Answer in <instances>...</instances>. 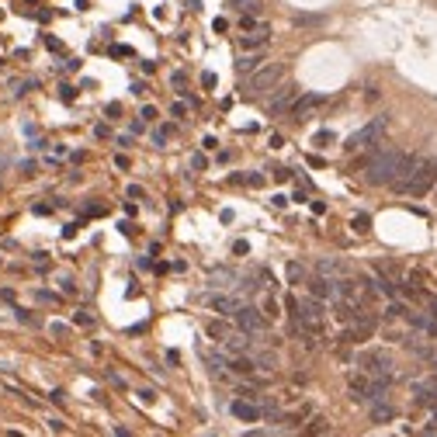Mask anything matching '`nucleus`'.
Here are the masks:
<instances>
[{"mask_svg":"<svg viewBox=\"0 0 437 437\" xmlns=\"http://www.w3.org/2000/svg\"><path fill=\"white\" fill-rule=\"evenodd\" d=\"M212 309H215V312H223V316H233L240 305H236L229 295H215V299H212Z\"/></svg>","mask_w":437,"mask_h":437,"instance_id":"2eb2a0df","label":"nucleus"},{"mask_svg":"<svg viewBox=\"0 0 437 437\" xmlns=\"http://www.w3.org/2000/svg\"><path fill=\"white\" fill-rule=\"evenodd\" d=\"M295 97H299V87H282L275 97L267 101V108H271V115H285V112H292V104H295Z\"/></svg>","mask_w":437,"mask_h":437,"instance_id":"6e6552de","label":"nucleus"},{"mask_svg":"<svg viewBox=\"0 0 437 437\" xmlns=\"http://www.w3.org/2000/svg\"><path fill=\"white\" fill-rule=\"evenodd\" d=\"M416 163V153H399V149H375L368 167H364V181L375 188H389L392 181H403Z\"/></svg>","mask_w":437,"mask_h":437,"instance_id":"f257e3e1","label":"nucleus"},{"mask_svg":"<svg viewBox=\"0 0 437 437\" xmlns=\"http://www.w3.org/2000/svg\"><path fill=\"white\" fill-rule=\"evenodd\" d=\"M184 112H188V104H181V101L171 108V115H174V118H184Z\"/></svg>","mask_w":437,"mask_h":437,"instance_id":"bb28decb","label":"nucleus"},{"mask_svg":"<svg viewBox=\"0 0 437 437\" xmlns=\"http://www.w3.org/2000/svg\"><path fill=\"white\" fill-rule=\"evenodd\" d=\"M233 319H236V326L240 330H247V334H264V316L257 312V309H250V305H240L236 312H233Z\"/></svg>","mask_w":437,"mask_h":437,"instance_id":"423d86ee","label":"nucleus"},{"mask_svg":"<svg viewBox=\"0 0 437 437\" xmlns=\"http://www.w3.org/2000/svg\"><path fill=\"white\" fill-rule=\"evenodd\" d=\"M112 56H132V49H125V45H115V49H112Z\"/></svg>","mask_w":437,"mask_h":437,"instance_id":"cd10ccee","label":"nucleus"},{"mask_svg":"<svg viewBox=\"0 0 437 437\" xmlns=\"http://www.w3.org/2000/svg\"><path fill=\"white\" fill-rule=\"evenodd\" d=\"M386 129H389V115H378V118H371L368 125H361L354 136H347V139H344V149H347V153H361V149H368V146H378L382 136H386Z\"/></svg>","mask_w":437,"mask_h":437,"instance_id":"7ed1b4c3","label":"nucleus"},{"mask_svg":"<svg viewBox=\"0 0 437 437\" xmlns=\"http://www.w3.org/2000/svg\"><path fill=\"white\" fill-rule=\"evenodd\" d=\"M434 368H437V358H434Z\"/></svg>","mask_w":437,"mask_h":437,"instance_id":"473e14b6","label":"nucleus"},{"mask_svg":"<svg viewBox=\"0 0 437 437\" xmlns=\"http://www.w3.org/2000/svg\"><path fill=\"white\" fill-rule=\"evenodd\" d=\"M285 275H288V285H299V282L305 278V267H302V264H288Z\"/></svg>","mask_w":437,"mask_h":437,"instance_id":"a211bd4d","label":"nucleus"},{"mask_svg":"<svg viewBox=\"0 0 437 437\" xmlns=\"http://www.w3.org/2000/svg\"><path fill=\"white\" fill-rule=\"evenodd\" d=\"M434 423H437V413H434Z\"/></svg>","mask_w":437,"mask_h":437,"instance_id":"2f4dec72","label":"nucleus"},{"mask_svg":"<svg viewBox=\"0 0 437 437\" xmlns=\"http://www.w3.org/2000/svg\"><path fill=\"white\" fill-rule=\"evenodd\" d=\"M323 101H326L323 94H299V97H295V104H292V112H288V115H292L295 122H305V118H309V115L316 112V108H319Z\"/></svg>","mask_w":437,"mask_h":437,"instance_id":"0eeeda50","label":"nucleus"},{"mask_svg":"<svg viewBox=\"0 0 437 437\" xmlns=\"http://www.w3.org/2000/svg\"><path fill=\"white\" fill-rule=\"evenodd\" d=\"M316 275L340 278V275H344V264H337V260H319V264H316Z\"/></svg>","mask_w":437,"mask_h":437,"instance_id":"4468645a","label":"nucleus"},{"mask_svg":"<svg viewBox=\"0 0 437 437\" xmlns=\"http://www.w3.org/2000/svg\"><path fill=\"white\" fill-rule=\"evenodd\" d=\"M354 229L358 233H368L371 229V215H354Z\"/></svg>","mask_w":437,"mask_h":437,"instance_id":"412c9836","label":"nucleus"},{"mask_svg":"<svg viewBox=\"0 0 437 437\" xmlns=\"http://www.w3.org/2000/svg\"><path fill=\"white\" fill-rule=\"evenodd\" d=\"M434 312H437V299H434Z\"/></svg>","mask_w":437,"mask_h":437,"instance_id":"7c9ffc66","label":"nucleus"},{"mask_svg":"<svg viewBox=\"0 0 437 437\" xmlns=\"http://www.w3.org/2000/svg\"><path fill=\"white\" fill-rule=\"evenodd\" d=\"M267 38H271V28H267V25H257V28H250V32L240 38V45H243V49H260V45H267Z\"/></svg>","mask_w":437,"mask_h":437,"instance_id":"f8f14e48","label":"nucleus"},{"mask_svg":"<svg viewBox=\"0 0 437 437\" xmlns=\"http://www.w3.org/2000/svg\"><path fill=\"white\" fill-rule=\"evenodd\" d=\"M389 316H410V305H403V302H392V305H389Z\"/></svg>","mask_w":437,"mask_h":437,"instance_id":"5701e85b","label":"nucleus"},{"mask_svg":"<svg viewBox=\"0 0 437 437\" xmlns=\"http://www.w3.org/2000/svg\"><path fill=\"white\" fill-rule=\"evenodd\" d=\"M208 334H212V337H223L226 326H223V323H208Z\"/></svg>","mask_w":437,"mask_h":437,"instance_id":"393cba45","label":"nucleus"},{"mask_svg":"<svg viewBox=\"0 0 437 437\" xmlns=\"http://www.w3.org/2000/svg\"><path fill=\"white\" fill-rule=\"evenodd\" d=\"M309 434H330V423H326L323 416H316V420L309 423Z\"/></svg>","mask_w":437,"mask_h":437,"instance_id":"aec40b11","label":"nucleus"},{"mask_svg":"<svg viewBox=\"0 0 437 437\" xmlns=\"http://www.w3.org/2000/svg\"><path fill=\"white\" fill-rule=\"evenodd\" d=\"M260 66H264V56H260L257 49H250L247 56H240V60H236V73H240V77H250V73H257Z\"/></svg>","mask_w":437,"mask_h":437,"instance_id":"9b49d317","label":"nucleus"},{"mask_svg":"<svg viewBox=\"0 0 437 437\" xmlns=\"http://www.w3.org/2000/svg\"><path fill=\"white\" fill-rule=\"evenodd\" d=\"M229 368H233L236 375H250V371H253V361H250V358H236Z\"/></svg>","mask_w":437,"mask_h":437,"instance_id":"6ab92c4d","label":"nucleus"},{"mask_svg":"<svg viewBox=\"0 0 437 437\" xmlns=\"http://www.w3.org/2000/svg\"><path fill=\"white\" fill-rule=\"evenodd\" d=\"M319 14H295V25H319Z\"/></svg>","mask_w":437,"mask_h":437,"instance_id":"4be33fe9","label":"nucleus"},{"mask_svg":"<svg viewBox=\"0 0 437 437\" xmlns=\"http://www.w3.org/2000/svg\"><path fill=\"white\" fill-rule=\"evenodd\" d=\"M389 188H392V191H399V195L423 198L427 191H434V188H437V156H416L413 171H410L403 181H392Z\"/></svg>","mask_w":437,"mask_h":437,"instance_id":"f03ea898","label":"nucleus"},{"mask_svg":"<svg viewBox=\"0 0 437 437\" xmlns=\"http://www.w3.org/2000/svg\"><path fill=\"white\" fill-rule=\"evenodd\" d=\"M0 264H4V260H0Z\"/></svg>","mask_w":437,"mask_h":437,"instance_id":"72a5a7b5","label":"nucleus"},{"mask_svg":"<svg viewBox=\"0 0 437 437\" xmlns=\"http://www.w3.org/2000/svg\"><path fill=\"white\" fill-rule=\"evenodd\" d=\"M316 142H319V146H326V142H334V132H330V129H323V132L316 136Z\"/></svg>","mask_w":437,"mask_h":437,"instance_id":"a878e982","label":"nucleus"},{"mask_svg":"<svg viewBox=\"0 0 437 437\" xmlns=\"http://www.w3.org/2000/svg\"><path fill=\"white\" fill-rule=\"evenodd\" d=\"M358 364H361L364 375H371V378H392V358H389L386 351H368V354L358 358Z\"/></svg>","mask_w":437,"mask_h":437,"instance_id":"39448f33","label":"nucleus"},{"mask_svg":"<svg viewBox=\"0 0 437 437\" xmlns=\"http://www.w3.org/2000/svg\"><path fill=\"white\" fill-rule=\"evenodd\" d=\"M247 347H250V340H247V330L226 340V351H233V354H240V351H247Z\"/></svg>","mask_w":437,"mask_h":437,"instance_id":"f3484780","label":"nucleus"},{"mask_svg":"<svg viewBox=\"0 0 437 437\" xmlns=\"http://www.w3.org/2000/svg\"><path fill=\"white\" fill-rule=\"evenodd\" d=\"M257 364H264V368H275V358H271V354H260V361Z\"/></svg>","mask_w":437,"mask_h":437,"instance_id":"c756f323","label":"nucleus"},{"mask_svg":"<svg viewBox=\"0 0 437 437\" xmlns=\"http://www.w3.org/2000/svg\"><path fill=\"white\" fill-rule=\"evenodd\" d=\"M413 392H416V406H434V403H437V382H434V378L416 382Z\"/></svg>","mask_w":437,"mask_h":437,"instance_id":"1a4fd4ad","label":"nucleus"},{"mask_svg":"<svg viewBox=\"0 0 437 437\" xmlns=\"http://www.w3.org/2000/svg\"><path fill=\"white\" fill-rule=\"evenodd\" d=\"M236 278H233V271H226V267H218V271H212V285L215 288H226V285H233Z\"/></svg>","mask_w":437,"mask_h":437,"instance_id":"dca6fc26","label":"nucleus"},{"mask_svg":"<svg viewBox=\"0 0 437 437\" xmlns=\"http://www.w3.org/2000/svg\"><path fill=\"white\" fill-rule=\"evenodd\" d=\"M392 416H396V410H392L386 399H375V403H371V423H389Z\"/></svg>","mask_w":437,"mask_h":437,"instance_id":"ddd939ff","label":"nucleus"},{"mask_svg":"<svg viewBox=\"0 0 437 437\" xmlns=\"http://www.w3.org/2000/svg\"><path fill=\"white\" fill-rule=\"evenodd\" d=\"M208 364H212V371H223V368H226V358H218V354H208Z\"/></svg>","mask_w":437,"mask_h":437,"instance_id":"b1692460","label":"nucleus"},{"mask_svg":"<svg viewBox=\"0 0 437 437\" xmlns=\"http://www.w3.org/2000/svg\"><path fill=\"white\" fill-rule=\"evenodd\" d=\"M233 4H236V0H233Z\"/></svg>","mask_w":437,"mask_h":437,"instance_id":"f704fd0d","label":"nucleus"},{"mask_svg":"<svg viewBox=\"0 0 437 437\" xmlns=\"http://www.w3.org/2000/svg\"><path fill=\"white\" fill-rule=\"evenodd\" d=\"M229 410H233V416H236V420H247V423L260 420V413H264V410H260L257 403H250V399H236Z\"/></svg>","mask_w":437,"mask_h":437,"instance_id":"9d476101","label":"nucleus"},{"mask_svg":"<svg viewBox=\"0 0 437 437\" xmlns=\"http://www.w3.org/2000/svg\"><path fill=\"white\" fill-rule=\"evenodd\" d=\"M285 77V66L282 63H267L260 66L257 73H250V94H267V90H275Z\"/></svg>","mask_w":437,"mask_h":437,"instance_id":"20e7f679","label":"nucleus"},{"mask_svg":"<svg viewBox=\"0 0 437 437\" xmlns=\"http://www.w3.org/2000/svg\"><path fill=\"white\" fill-rule=\"evenodd\" d=\"M247 184H250V188H260V184H264V177H260V174H250V177H247Z\"/></svg>","mask_w":437,"mask_h":437,"instance_id":"c85d7f7f","label":"nucleus"}]
</instances>
